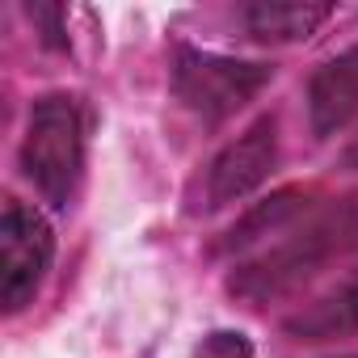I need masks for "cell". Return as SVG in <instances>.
I'll return each instance as SVG.
<instances>
[{
	"instance_id": "1",
	"label": "cell",
	"mask_w": 358,
	"mask_h": 358,
	"mask_svg": "<svg viewBox=\"0 0 358 358\" xmlns=\"http://www.w3.org/2000/svg\"><path fill=\"white\" fill-rule=\"evenodd\" d=\"M350 249H358V203L354 199L316 203L270 245L241 257L228 274V291L249 308L278 303L299 287H308L320 270L341 262Z\"/></svg>"
},
{
	"instance_id": "2",
	"label": "cell",
	"mask_w": 358,
	"mask_h": 358,
	"mask_svg": "<svg viewBox=\"0 0 358 358\" xmlns=\"http://www.w3.org/2000/svg\"><path fill=\"white\" fill-rule=\"evenodd\" d=\"M22 173L55 211L76 199L85 177V110L72 93H47L34 101L22 139Z\"/></svg>"
},
{
	"instance_id": "3",
	"label": "cell",
	"mask_w": 358,
	"mask_h": 358,
	"mask_svg": "<svg viewBox=\"0 0 358 358\" xmlns=\"http://www.w3.org/2000/svg\"><path fill=\"white\" fill-rule=\"evenodd\" d=\"M270 76H274L270 64L228 59V55L199 51V47H177L173 55V93L203 122L232 118L241 106H249L270 85Z\"/></svg>"
},
{
	"instance_id": "4",
	"label": "cell",
	"mask_w": 358,
	"mask_h": 358,
	"mask_svg": "<svg viewBox=\"0 0 358 358\" xmlns=\"http://www.w3.org/2000/svg\"><path fill=\"white\" fill-rule=\"evenodd\" d=\"M51 257H55L51 224L34 207L5 199V207H0V303H5V312H22L38 295Z\"/></svg>"
},
{
	"instance_id": "5",
	"label": "cell",
	"mask_w": 358,
	"mask_h": 358,
	"mask_svg": "<svg viewBox=\"0 0 358 358\" xmlns=\"http://www.w3.org/2000/svg\"><path fill=\"white\" fill-rule=\"evenodd\" d=\"M278 169V118L262 114L245 135H236L211 164H207V207H228L270 182Z\"/></svg>"
},
{
	"instance_id": "6",
	"label": "cell",
	"mask_w": 358,
	"mask_h": 358,
	"mask_svg": "<svg viewBox=\"0 0 358 358\" xmlns=\"http://www.w3.org/2000/svg\"><path fill=\"white\" fill-rule=\"evenodd\" d=\"M358 118V43L324 59L308 80V122L320 139L345 131Z\"/></svg>"
},
{
	"instance_id": "7",
	"label": "cell",
	"mask_w": 358,
	"mask_h": 358,
	"mask_svg": "<svg viewBox=\"0 0 358 358\" xmlns=\"http://www.w3.org/2000/svg\"><path fill=\"white\" fill-rule=\"evenodd\" d=\"M316 203H312V194L308 190H299V186H291V190H274L270 199H262V203H253L228 232H224V241L215 245L220 253H253V249H262V241H270V236H278V232H287L295 220H303L308 211H312Z\"/></svg>"
},
{
	"instance_id": "8",
	"label": "cell",
	"mask_w": 358,
	"mask_h": 358,
	"mask_svg": "<svg viewBox=\"0 0 358 358\" xmlns=\"http://www.w3.org/2000/svg\"><path fill=\"white\" fill-rule=\"evenodd\" d=\"M282 329L295 341H337L358 333V270L345 274L333 291H324L308 308H299L295 316H287Z\"/></svg>"
},
{
	"instance_id": "9",
	"label": "cell",
	"mask_w": 358,
	"mask_h": 358,
	"mask_svg": "<svg viewBox=\"0 0 358 358\" xmlns=\"http://www.w3.org/2000/svg\"><path fill=\"white\" fill-rule=\"evenodd\" d=\"M333 17V5H312V0H257L241 9V22L253 43H299L316 34Z\"/></svg>"
},
{
	"instance_id": "10",
	"label": "cell",
	"mask_w": 358,
	"mask_h": 358,
	"mask_svg": "<svg viewBox=\"0 0 358 358\" xmlns=\"http://www.w3.org/2000/svg\"><path fill=\"white\" fill-rule=\"evenodd\" d=\"M199 358H253V345H249V337L220 329L199 345Z\"/></svg>"
},
{
	"instance_id": "11",
	"label": "cell",
	"mask_w": 358,
	"mask_h": 358,
	"mask_svg": "<svg viewBox=\"0 0 358 358\" xmlns=\"http://www.w3.org/2000/svg\"><path fill=\"white\" fill-rule=\"evenodd\" d=\"M341 164H345V169H358V139H354V143L341 152Z\"/></svg>"
}]
</instances>
